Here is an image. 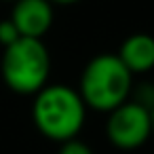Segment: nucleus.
I'll return each mask as SVG.
<instances>
[{"label": "nucleus", "mask_w": 154, "mask_h": 154, "mask_svg": "<svg viewBox=\"0 0 154 154\" xmlns=\"http://www.w3.org/2000/svg\"><path fill=\"white\" fill-rule=\"evenodd\" d=\"M87 106L78 91L66 85H47L36 93L32 118L38 131L53 141L76 139L85 125Z\"/></svg>", "instance_id": "nucleus-1"}, {"label": "nucleus", "mask_w": 154, "mask_h": 154, "mask_svg": "<svg viewBox=\"0 0 154 154\" xmlns=\"http://www.w3.org/2000/svg\"><path fill=\"white\" fill-rule=\"evenodd\" d=\"M133 85V74L127 70V66L118 59V55H97L93 57L80 76V97L85 106L99 110V112H112L120 103L127 101Z\"/></svg>", "instance_id": "nucleus-2"}, {"label": "nucleus", "mask_w": 154, "mask_h": 154, "mask_svg": "<svg viewBox=\"0 0 154 154\" xmlns=\"http://www.w3.org/2000/svg\"><path fill=\"white\" fill-rule=\"evenodd\" d=\"M5 82L23 95H36L47 87L51 72V57L42 40L38 38H19L13 45L5 47L0 61Z\"/></svg>", "instance_id": "nucleus-3"}, {"label": "nucleus", "mask_w": 154, "mask_h": 154, "mask_svg": "<svg viewBox=\"0 0 154 154\" xmlns=\"http://www.w3.org/2000/svg\"><path fill=\"white\" fill-rule=\"evenodd\" d=\"M106 133L118 150H135L152 135V110L139 101H125L110 112Z\"/></svg>", "instance_id": "nucleus-4"}, {"label": "nucleus", "mask_w": 154, "mask_h": 154, "mask_svg": "<svg viewBox=\"0 0 154 154\" xmlns=\"http://www.w3.org/2000/svg\"><path fill=\"white\" fill-rule=\"evenodd\" d=\"M11 21L21 38L42 40L53 26V5L49 0H15Z\"/></svg>", "instance_id": "nucleus-5"}, {"label": "nucleus", "mask_w": 154, "mask_h": 154, "mask_svg": "<svg viewBox=\"0 0 154 154\" xmlns=\"http://www.w3.org/2000/svg\"><path fill=\"white\" fill-rule=\"evenodd\" d=\"M116 55L131 74H146L154 68V38L141 32L131 34Z\"/></svg>", "instance_id": "nucleus-6"}, {"label": "nucleus", "mask_w": 154, "mask_h": 154, "mask_svg": "<svg viewBox=\"0 0 154 154\" xmlns=\"http://www.w3.org/2000/svg\"><path fill=\"white\" fill-rule=\"evenodd\" d=\"M21 36H19V32H17V28H15V23L11 21V19H7V21H0V45L2 47H9V45H13L15 40H19Z\"/></svg>", "instance_id": "nucleus-7"}, {"label": "nucleus", "mask_w": 154, "mask_h": 154, "mask_svg": "<svg viewBox=\"0 0 154 154\" xmlns=\"http://www.w3.org/2000/svg\"><path fill=\"white\" fill-rule=\"evenodd\" d=\"M57 154H93V150L87 143H82L80 139H68L61 143Z\"/></svg>", "instance_id": "nucleus-8"}, {"label": "nucleus", "mask_w": 154, "mask_h": 154, "mask_svg": "<svg viewBox=\"0 0 154 154\" xmlns=\"http://www.w3.org/2000/svg\"><path fill=\"white\" fill-rule=\"evenodd\" d=\"M51 5H74V2H80V0H49Z\"/></svg>", "instance_id": "nucleus-9"}, {"label": "nucleus", "mask_w": 154, "mask_h": 154, "mask_svg": "<svg viewBox=\"0 0 154 154\" xmlns=\"http://www.w3.org/2000/svg\"><path fill=\"white\" fill-rule=\"evenodd\" d=\"M152 135H154V108H152Z\"/></svg>", "instance_id": "nucleus-10"}, {"label": "nucleus", "mask_w": 154, "mask_h": 154, "mask_svg": "<svg viewBox=\"0 0 154 154\" xmlns=\"http://www.w3.org/2000/svg\"><path fill=\"white\" fill-rule=\"evenodd\" d=\"M13 2H15V0H13Z\"/></svg>", "instance_id": "nucleus-11"}]
</instances>
